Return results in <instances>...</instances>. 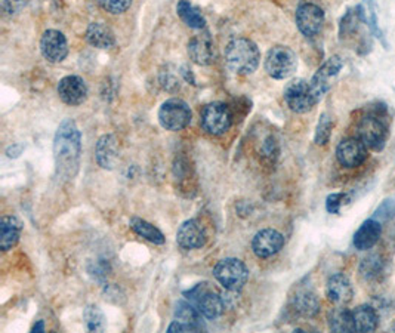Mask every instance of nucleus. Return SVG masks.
Wrapping results in <instances>:
<instances>
[{
	"label": "nucleus",
	"mask_w": 395,
	"mask_h": 333,
	"mask_svg": "<svg viewBox=\"0 0 395 333\" xmlns=\"http://www.w3.org/2000/svg\"><path fill=\"white\" fill-rule=\"evenodd\" d=\"M82 133L71 119L58 126L53 138V159L56 175L63 180H73L81 166Z\"/></svg>",
	"instance_id": "1"
},
{
	"label": "nucleus",
	"mask_w": 395,
	"mask_h": 333,
	"mask_svg": "<svg viewBox=\"0 0 395 333\" xmlns=\"http://www.w3.org/2000/svg\"><path fill=\"white\" fill-rule=\"evenodd\" d=\"M261 52L250 39L235 37L225 48V63L228 68L239 76H250L258 68Z\"/></svg>",
	"instance_id": "2"
},
{
	"label": "nucleus",
	"mask_w": 395,
	"mask_h": 333,
	"mask_svg": "<svg viewBox=\"0 0 395 333\" xmlns=\"http://www.w3.org/2000/svg\"><path fill=\"white\" fill-rule=\"evenodd\" d=\"M385 110V107H371L357 125V138L371 151L384 150L388 141L389 125Z\"/></svg>",
	"instance_id": "3"
},
{
	"label": "nucleus",
	"mask_w": 395,
	"mask_h": 333,
	"mask_svg": "<svg viewBox=\"0 0 395 333\" xmlns=\"http://www.w3.org/2000/svg\"><path fill=\"white\" fill-rule=\"evenodd\" d=\"M213 277L228 292H240L249 280V270L240 260L224 258L215 265Z\"/></svg>",
	"instance_id": "4"
},
{
	"label": "nucleus",
	"mask_w": 395,
	"mask_h": 333,
	"mask_svg": "<svg viewBox=\"0 0 395 333\" xmlns=\"http://www.w3.org/2000/svg\"><path fill=\"white\" fill-rule=\"evenodd\" d=\"M298 70V56L289 48L277 45L268 51L265 58V71L275 81H286Z\"/></svg>",
	"instance_id": "5"
},
{
	"label": "nucleus",
	"mask_w": 395,
	"mask_h": 333,
	"mask_svg": "<svg viewBox=\"0 0 395 333\" xmlns=\"http://www.w3.org/2000/svg\"><path fill=\"white\" fill-rule=\"evenodd\" d=\"M185 295L195 305V308L200 311V314L207 320L218 319L225 309L224 298L207 283L197 285L194 289L187 292Z\"/></svg>",
	"instance_id": "6"
},
{
	"label": "nucleus",
	"mask_w": 395,
	"mask_h": 333,
	"mask_svg": "<svg viewBox=\"0 0 395 333\" xmlns=\"http://www.w3.org/2000/svg\"><path fill=\"white\" fill-rule=\"evenodd\" d=\"M193 119L190 106L180 100V98H170L165 101L159 110V122L162 128L170 132H178L185 129Z\"/></svg>",
	"instance_id": "7"
},
{
	"label": "nucleus",
	"mask_w": 395,
	"mask_h": 333,
	"mask_svg": "<svg viewBox=\"0 0 395 333\" xmlns=\"http://www.w3.org/2000/svg\"><path fill=\"white\" fill-rule=\"evenodd\" d=\"M342 68H344L342 58L339 55H333L326 63L320 66L317 71H315L312 79L309 81L311 92L315 98V101L320 103L323 100V96L330 91L334 79L339 76Z\"/></svg>",
	"instance_id": "8"
},
{
	"label": "nucleus",
	"mask_w": 395,
	"mask_h": 333,
	"mask_svg": "<svg viewBox=\"0 0 395 333\" xmlns=\"http://www.w3.org/2000/svg\"><path fill=\"white\" fill-rule=\"evenodd\" d=\"M200 123L202 128L213 136L224 135L232 125L231 110L224 103H210L202 110Z\"/></svg>",
	"instance_id": "9"
},
{
	"label": "nucleus",
	"mask_w": 395,
	"mask_h": 333,
	"mask_svg": "<svg viewBox=\"0 0 395 333\" xmlns=\"http://www.w3.org/2000/svg\"><path fill=\"white\" fill-rule=\"evenodd\" d=\"M284 101L287 104V107L298 114H304L308 113L309 110H312V107L317 104L315 101V98L311 92V86L309 82L304 81V79H293L290 81L286 88H284Z\"/></svg>",
	"instance_id": "10"
},
{
	"label": "nucleus",
	"mask_w": 395,
	"mask_h": 333,
	"mask_svg": "<svg viewBox=\"0 0 395 333\" xmlns=\"http://www.w3.org/2000/svg\"><path fill=\"white\" fill-rule=\"evenodd\" d=\"M296 27L305 36H317L324 26V12L314 4H304L296 9Z\"/></svg>",
	"instance_id": "11"
},
{
	"label": "nucleus",
	"mask_w": 395,
	"mask_h": 333,
	"mask_svg": "<svg viewBox=\"0 0 395 333\" xmlns=\"http://www.w3.org/2000/svg\"><path fill=\"white\" fill-rule=\"evenodd\" d=\"M284 246V236L272 228H265L255 234L252 240V249L256 257L261 260H267L279 253Z\"/></svg>",
	"instance_id": "12"
},
{
	"label": "nucleus",
	"mask_w": 395,
	"mask_h": 333,
	"mask_svg": "<svg viewBox=\"0 0 395 333\" xmlns=\"http://www.w3.org/2000/svg\"><path fill=\"white\" fill-rule=\"evenodd\" d=\"M41 52L45 60L52 64L63 63L68 55L66 36L58 30H46L41 39Z\"/></svg>",
	"instance_id": "13"
},
{
	"label": "nucleus",
	"mask_w": 395,
	"mask_h": 333,
	"mask_svg": "<svg viewBox=\"0 0 395 333\" xmlns=\"http://www.w3.org/2000/svg\"><path fill=\"white\" fill-rule=\"evenodd\" d=\"M369 155V148L359 138L342 140L337 147V159L344 168H359Z\"/></svg>",
	"instance_id": "14"
},
{
	"label": "nucleus",
	"mask_w": 395,
	"mask_h": 333,
	"mask_svg": "<svg viewBox=\"0 0 395 333\" xmlns=\"http://www.w3.org/2000/svg\"><path fill=\"white\" fill-rule=\"evenodd\" d=\"M58 95L67 106H81L88 98V85L82 77L66 76L58 83Z\"/></svg>",
	"instance_id": "15"
},
{
	"label": "nucleus",
	"mask_w": 395,
	"mask_h": 333,
	"mask_svg": "<svg viewBox=\"0 0 395 333\" xmlns=\"http://www.w3.org/2000/svg\"><path fill=\"white\" fill-rule=\"evenodd\" d=\"M207 236L200 221L188 220L183 222L176 232V243L185 250L200 249L206 245Z\"/></svg>",
	"instance_id": "16"
},
{
	"label": "nucleus",
	"mask_w": 395,
	"mask_h": 333,
	"mask_svg": "<svg viewBox=\"0 0 395 333\" xmlns=\"http://www.w3.org/2000/svg\"><path fill=\"white\" fill-rule=\"evenodd\" d=\"M190 60L199 66H210L215 61V43L207 31L194 36L188 42Z\"/></svg>",
	"instance_id": "17"
},
{
	"label": "nucleus",
	"mask_w": 395,
	"mask_h": 333,
	"mask_svg": "<svg viewBox=\"0 0 395 333\" xmlns=\"http://www.w3.org/2000/svg\"><path fill=\"white\" fill-rule=\"evenodd\" d=\"M326 297L334 305H347L354 297L351 280L342 272L333 274L326 285Z\"/></svg>",
	"instance_id": "18"
},
{
	"label": "nucleus",
	"mask_w": 395,
	"mask_h": 333,
	"mask_svg": "<svg viewBox=\"0 0 395 333\" xmlns=\"http://www.w3.org/2000/svg\"><path fill=\"white\" fill-rule=\"evenodd\" d=\"M96 163L103 169L113 170L118 162V141L114 135H103L95 147Z\"/></svg>",
	"instance_id": "19"
},
{
	"label": "nucleus",
	"mask_w": 395,
	"mask_h": 333,
	"mask_svg": "<svg viewBox=\"0 0 395 333\" xmlns=\"http://www.w3.org/2000/svg\"><path fill=\"white\" fill-rule=\"evenodd\" d=\"M382 224L378 220H367L354 234V246L357 250H370L381 239Z\"/></svg>",
	"instance_id": "20"
},
{
	"label": "nucleus",
	"mask_w": 395,
	"mask_h": 333,
	"mask_svg": "<svg viewBox=\"0 0 395 333\" xmlns=\"http://www.w3.org/2000/svg\"><path fill=\"white\" fill-rule=\"evenodd\" d=\"M292 308L298 316L311 319L319 314L320 301L314 292L304 289V290L296 292L293 295Z\"/></svg>",
	"instance_id": "21"
},
{
	"label": "nucleus",
	"mask_w": 395,
	"mask_h": 333,
	"mask_svg": "<svg viewBox=\"0 0 395 333\" xmlns=\"http://www.w3.org/2000/svg\"><path fill=\"white\" fill-rule=\"evenodd\" d=\"M23 232V222L16 217H4L0 221V249L4 252L16 246Z\"/></svg>",
	"instance_id": "22"
},
{
	"label": "nucleus",
	"mask_w": 395,
	"mask_h": 333,
	"mask_svg": "<svg viewBox=\"0 0 395 333\" xmlns=\"http://www.w3.org/2000/svg\"><path fill=\"white\" fill-rule=\"evenodd\" d=\"M352 319L355 332L369 333L374 332L379 326V316L371 305H359L352 309Z\"/></svg>",
	"instance_id": "23"
},
{
	"label": "nucleus",
	"mask_w": 395,
	"mask_h": 333,
	"mask_svg": "<svg viewBox=\"0 0 395 333\" xmlns=\"http://www.w3.org/2000/svg\"><path fill=\"white\" fill-rule=\"evenodd\" d=\"M202 314L200 311L195 308L194 304L190 302H180L176 305L175 309V320L180 322L185 326L187 332H199L203 329V323H202Z\"/></svg>",
	"instance_id": "24"
},
{
	"label": "nucleus",
	"mask_w": 395,
	"mask_h": 333,
	"mask_svg": "<svg viewBox=\"0 0 395 333\" xmlns=\"http://www.w3.org/2000/svg\"><path fill=\"white\" fill-rule=\"evenodd\" d=\"M86 41L98 49H110L116 43L114 33L104 23H91L86 30Z\"/></svg>",
	"instance_id": "25"
},
{
	"label": "nucleus",
	"mask_w": 395,
	"mask_h": 333,
	"mask_svg": "<svg viewBox=\"0 0 395 333\" xmlns=\"http://www.w3.org/2000/svg\"><path fill=\"white\" fill-rule=\"evenodd\" d=\"M327 322L332 332H339V333L355 332L352 311L345 308V305H337L334 308H332L327 316Z\"/></svg>",
	"instance_id": "26"
},
{
	"label": "nucleus",
	"mask_w": 395,
	"mask_h": 333,
	"mask_svg": "<svg viewBox=\"0 0 395 333\" xmlns=\"http://www.w3.org/2000/svg\"><path fill=\"white\" fill-rule=\"evenodd\" d=\"M176 12L190 29H194V30L205 29V24H206L205 16L202 15L200 9L195 8L190 0H180L176 5Z\"/></svg>",
	"instance_id": "27"
},
{
	"label": "nucleus",
	"mask_w": 395,
	"mask_h": 333,
	"mask_svg": "<svg viewBox=\"0 0 395 333\" xmlns=\"http://www.w3.org/2000/svg\"><path fill=\"white\" fill-rule=\"evenodd\" d=\"M361 14L363 23L367 24L370 31L376 36L379 41L384 42V33L379 29V16H378V6L376 0H361L360 5H357Z\"/></svg>",
	"instance_id": "28"
},
{
	"label": "nucleus",
	"mask_w": 395,
	"mask_h": 333,
	"mask_svg": "<svg viewBox=\"0 0 395 333\" xmlns=\"http://www.w3.org/2000/svg\"><path fill=\"white\" fill-rule=\"evenodd\" d=\"M130 228L138 234V236L154 243V245H163L166 242V237L163 236V232L145 220L133 217L130 220Z\"/></svg>",
	"instance_id": "29"
},
{
	"label": "nucleus",
	"mask_w": 395,
	"mask_h": 333,
	"mask_svg": "<svg viewBox=\"0 0 395 333\" xmlns=\"http://www.w3.org/2000/svg\"><path fill=\"white\" fill-rule=\"evenodd\" d=\"M385 270V261L379 253H371L366 257L360 264L361 277L367 282L378 280Z\"/></svg>",
	"instance_id": "30"
},
{
	"label": "nucleus",
	"mask_w": 395,
	"mask_h": 333,
	"mask_svg": "<svg viewBox=\"0 0 395 333\" xmlns=\"http://www.w3.org/2000/svg\"><path fill=\"white\" fill-rule=\"evenodd\" d=\"M83 320L89 332H104L107 327V320L100 307L88 305L83 311Z\"/></svg>",
	"instance_id": "31"
},
{
	"label": "nucleus",
	"mask_w": 395,
	"mask_h": 333,
	"mask_svg": "<svg viewBox=\"0 0 395 333\" xmlns=\"http://www.w3.org/2000/svg\"><path fill=\"white\" fill-rule=\"evenodd\" d=\"M360 23H363V19H361V14H360L359 6L348 9L345 12V15L342 16V19H341V30H339L341 37L351 36L352 33L357 31Z\"/></svg>",
	"instance_id": "32"
},
{
	"label": "nucleus",
	"mask_w": 395,
	"mask_h": 333,
	"mask_svg": "<svg viewBox=\"0 0 395 333\" xmlns=\"http://www.w3.org/2000/svg\"><path fill=\"white\" fill-rule=\"evenodd\" d=\"M333 126H334V122L332 119V116L329 113H323L320 116V121L317 123V128H315L314 143L317 144V145H326L330 141Z\"/></svg>",
	"instance_id": "33"
},
{
	"label": "nucleus",
	"mask_w": 395,
	"mask_h": 333,
	"mask_svg": "<svg viewBox=\"0 0 395 333\" xmlns=\"http://www.w3.org/2000/svg\"><path fill=\"white\" fill-rule=\"evenodd\" d=\"M348 200H349V195L347 193H333L327 195L326 209L332 215H338L342 210V208L348 203Z\"/></svg>",
	"instance_id": "34"
},
{
	"label": "nucleus",
	"mask_w": 395,
	"mask_h": 333,
	"mask_svg": "<svg viewBox=\"0 0 395 333\" xmlns=\"http://www.w3.org/2000/svg\"><path fill=\"white\" fill-rule=\"evenodd\" d=\"M96 2L104 11L113 15L126 12L132 5V0H96Z\"/></svg>",
	"instance_id": "35"
},
{
	"label": "nucleus",
	"mask_w": 395,
	"mask_h": 333,
	"mask_svg": "<svg viewBox=\"0 0 395 333\" xmlns=\"http://www.w3.org/2000/svg\"><path fill=\"white\" fill-rule=\"evenodd\" d=\"M374 220H382V221H388L395 218V200L394 199H386L384 200L379 208L374 212Z\"/></svg>",
	"instance_id": "36"
},
{
	"label": "nucleus",
	"mask_w": 395,
	"mask_h": 333,
	"mask_svg": "<svg viewBox=\"0 0 395 333\" xmlns=\"http://www.w3.org/2000/svg\"><path fill=\"white\" fill-rule=\"evenodd\" d=\"M261 153H262V158L265 160H270V162H274L275 158H277L279 145H277V143H275V140L272 138V136H268V138L265 140Z\"/></svg>",
	"instance_id": "37"
},
{
	"label": "nucleus",
	"mask_w": 395,
	"mask_h": 333,
	"mask_svg": "<svg viewBox=\"0 0 395 333\" xmlns=\"http://www.w3.org/2000/svg\"><path fill=\"white\" fill-rule=\"evenodd\" d=\"M110 271V265L103 262V261H95L92 264V267H89V272H91V276L98 279V280H101V279H106L107 277V274Z\"/></svg>",
	"instance_id": "38"
},
{
	"label": "nucleus",
	"mask_w": 395,
	"mask_h": 333,
	"mask_svg": "<svg viewBox=\"0 0 395 333\" xmlns=\"http://www.w3.org/2000/svg\"><path fill=\"white\" fill-rule=\"evenodd\" d=\"M29 0H4V11L8 15H15L23 8H26Z\"/></svg>",
	"instance_id": "39"
},
{
	"label": "nucleus",
	"mask_w": 395,
	"mask_h": 333,
	"mask_svg": "<svg viewBox=\"0 0 395 333\" xmlns=\"http://www.w3.org/2000/svg\"><path fill=\"white\" fill-rule=\"evenodd\" d=\"M21 153H23V145L21 144H14L6 150L8 158H11V159L19 158V154H21Z\"/></svg>",
	"instance_id": "40"
},
{
	"label": "nucleus",
	"mask_w": 395,
	"mask_h": 333,
	"mask_svg": "<svg viewBox=\"0 0 395 333\" xmlns=\"http://www.w3.org/2000/svg\"><path fill=\"white\" fill-rule=\"evenodd\" d=\"M31 332H45V323L42 320H39L33 327Z\"/></svg>",
	"instance_id": "41"
},
{
	"label": "nucleus",
	"mask_w": 395,
	"mask_h": 333,
	"mask_svg": "<svg viewBox=\"0 0 395 333\" xmlns=\"http://www.w3.org/2000/svg\"><path fill=\"white\" fill-rule=\"evenodd\" d=\"M391 330H392V332H395V322L392 323V326H391Z\"/></svg>",
	"instance_id": "42"
}]
</instances>
